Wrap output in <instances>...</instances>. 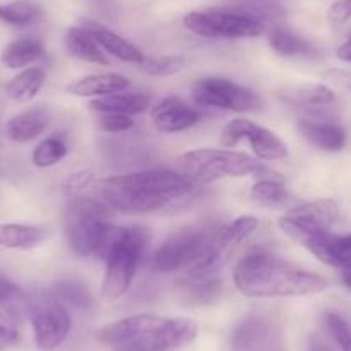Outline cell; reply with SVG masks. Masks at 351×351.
<instances>
[{
	"mask_svg": "<svg viewBox=\"0 0 351 351\" xmlns=\"http://www.w3.org/2000/svg\"><path fill=\"white\" fill-rule=\"evenodd\" d=\"M217 229H181L171 234L155 252L154 267L164 274L197 267L214 253Z\"/></svg>",
	"mask_w": 351,
	"mask_h": 351,
	"instance_id": "277c9868",
	"label": "cell"
},
{
	"mask_svg": "<svg viewBox=\"0 0 351 351\" xmlns=\"http://www.w3.org/2000/svg\"><path fill=\"white\" fill-rule=\"evenodd\" d=\"M337 217H339V208L336 202L330 198H322L291 208L285 217L279 219V228L295 241L303 245L312 236L330 231Z\"/></svg>",
	"mask_w": 351,
	"mask_h": 351,
	"instance_id": "9c48e42d",
	"label": "cell"
},
{
	"mask_svg": "<svg viewBox=\"0 0 351 351\" xmlns=\"http://www.w3.org/2000/svg\"><path fill=\"white\" fill-rule=\"evenodd\" d=\"M100 197L107 207H112L114 210L124 212V214H148L164 208L171 204V200L160 197H152V195L140 193V191L128 190V188L117 186L112 181L106 180L99 186Z\"/></svg>",
	"mask_w": 351,
	"mask_h": 351,
	"instance_id": "5bb4252c",
	"label": "cell"
},
{
	"mask_svg": "<svg viewBox=\"0 0 351 351\" xmlns=\"http://www.w3.org/2000/svg\"><path fill=\"white\" fill-rule=\"evenodd\" d=\"M23 305H28V295L16 282L0 276V306L11 315H16Z\"/></svg>",
	"mask_w": 351,
	"mask_h": 351,
	"instance_id": "e575fe53",
	"label": "cell"
},
{
	"mask_svg": "<svg viewBox=\"0 0 351 351\" xmlns=\"http://www.w3.org/2000/svg\"><path fill=\"white\" fill-rule=\"evenodd\" d=\"M269 45L276 53L285 57L312 56L313 47L302 36L285 28H276L269 36Z\"/></svg>",
	"mask_w": 351,
	"mask_h": 351,
	"instance_id": "83f0119b",
	"label": "cell"
},
{
	"mask_svg": "<svg viewBox=\"0 0 351 351\" xmlns=\"http://www.w3.org/2000/svg\"><path fill=\"white\" fill-rule=\"evenodd\" d=\"M229 8L252 16L260 23L276 21L285 16V8L278 0H231Z\"/></svg>",
	"mask_w": 351,
	"mask_h": 351,
	"instance_id": "f546056e",
	"label": "cell"
},
{
	"mask_svg": "<svg viewBox=\"0 0 351 351\" xmlns=\"http://www.w3.org/2000/svg\"><path fill=\"white\" fill-rule=\"evenodd\" d=\"M300 133L312 147L324 152H339L346 145V133L332 121L302 119L298 123Z\"/></svg>",
	"mask_w": 351,
	"mask_h": 351,
	"instance_id": "d6986e66",
	"label": "cell"
},
{
	"mask_svg": "<svg viewBox=\"0 0 351 351\" xmlns=\"http://www.w3.org/2000/svg\"><path fill=\"white\" fill-rule=\"evenodd\" d=\"M336 56L337 59L344 60V62H351V38L346 40V42L336 50Z\"/></svg>",
	"mask_w": 351,
	"mask_h": 351,
	"instance_id": "ee69618b",
	"label": "cell"
},
{
	"mask_svg": "<svg viewBox=\"0 0 351 351\" xmlns=\"http://www.w3.org/2000/svg\"><path fill=\"white\" fill-rule=\"evenodd\" d=\"M327 19L332 26H343L351 19V0H337L330 5Z\"/></svg>",
	"mask_w": 351,
	"mask_h": 351,
	"instance_id": "f35d334b",
	"label": "cell"
},
{
	"mask_svg": "<svg viewBox=\"0 0 351 351\" xmlns=\"http://www.w3.org/2000/svg\"><path fill=\"white\" fill-rule=\"evenodd\" d=\"M341 279H343V285L346 286L348 289H351V267L350 269H343Z\"/></svg>",
	"mask_w": 351,
	"mask_h": 351,
	"instance_id": "f6af8a7d",
	"label": "cell"
},
{
	"mask_svg": "<svg viewBox=\"0 0 351 351\" xmlns=\"http://www.w3.org/2000/svg\"><path fill=\"white\" fill-rule=\"evenodd\" d=\"M148 243V232L145 228L133 226L128 228L126 236L114 255L107 260L106 278L102 282V296L109 302L123 298L131 288L138 265Z\"/></svg>",
	"mask_w": 351,
	"mask_h": 351,
	"instance_id": "5b68a950",
	"label": "cell"
},
{
	"mask_svg": "<svg viewBox=\"0 0 351 351\" xmlns=\"http://www.w3.org/2000/svg\"><path fill=\"white\" fill-rule=\"evenodd\" d=\"M45 80L47 76L43 69L26 67L5 84V93L9 99L16 100V102H29L38 95L45 84Z\"/></svg>",
	"mask_w": 351,
	"mask_h": 351,
	"instance_id": "d4e9b609",
	"label": "cell"
},
{
	"mask_svg": "<svg viewBox=\"0 0 351 351\" xmlns=\"http://www.w3.org/2000/svg\"><path fill=\"white\" fill-rule=\"evenodd\" d=\"M19 341V334L14 327L0 322V351L11 350Z\"/></svg>",
	"mask_w": 351,
	"mask_h": 351,
	"instance_id": "ab89813d",
	"label": "cell"
},
{
	"mask_svg": "<svg viewBox=\"0 0 351 351\" xmlns=\"http://www.w3.org/2000/svg\"><path fill=\"white\" fill-rule=\"evenodd\" d=\"M279 336L281 330L271 317L250 313L232 330L231 351H262Z\"/></svg>",
	"mask_w": 351,
	"mask_h": 351,
	"instance_id": "4fadbf2b",
	"label": "cell"
},
{
	"mask_svg": "<svg viewBox=\"0 0 351 351\" xmlns=\"http://www.w3.org/2000/svg\"><path fill=\"white\" fill-rule=\"evenodd\" d=\"M246 140L255 155L262 160H282L288 155V147L281 138L276 136L267 128L258 126L248 119H234L222 130V143L226 147H236Z\"/></svg>",
	"mask_w": 351,
	"mask_h": 351,
	"instance_id": "7c38bea8",
	"label": "cell"
},
{
	"mask_svg": "<svg viewBox=\"0 0 351 351\" xmlns=\"http://www.w3.org/2000/svg\"><path fill=\"white\" fill-rule=\"evenodd\" d=\"M184 26L202 38H255L263 33V23L232 8L208 9L184 16Z\"/></svg>",
	"mask_w": 351,
	"mask_h": 351,
	"instance_id": "52a82bcc",
	"label": "cell"
},
{
	"mask_svg": "<svg viewBox=\"0 0 351 351\" xmlns=\"http://www.w3.org/2000/svg\"><path fill=\"white\" fill-rule=\"evenodd\" d=\"M40 16L38 5L29 0H14L9 4H0V21L9 26H28Z\"/></svg>",
	"mask_w": 351,
	"mask_h": 351,
	"instance_id": "d6a6232c",
	"label": "cell"
},
{
	"mask_svg": "<svg viewBox=\"0 0 351 351\" xmlns=\"http://www.w3.org/2000/svg\"><path fill=\"white\" fill-rule=\"evenodd\" d=\"M256 226H258V221L253 215H241L234 219L231 224L221 226L215 234V250L228 258V253L239 243L245 241L255 231Z\"/></svg>",
	"mask_w": 351,
	"mask_h": 351,
	"instance_id": "484cf974",
	"label": "cell"
},
{
	"mask_svg": "<svg viewBox=\"0 0 351 351\" xmlns=\"http://www.w3.org/2000/svg\"><path fill=\"white\" fill-rule=\"evenodd\" d=\"M186 60L181 56H164L157 59H145L141 67L150 76H172V74L180 73L184 67Z\"/></svg>",
	"mask_w": 351,
	"mask_h": 351,
	"instance_id": "d590c367",
	"label": "cell"
},
{
	"mask_svg": "<svg viewBox=\"0 0 351 351\" xmlns=\"http://www.w3.org/2000/svg\"><path fill=\"white\" fill-rule=\"evenodd\" d=\"M97 126L104 133H124L134 126V121L124 114H100Z\"/></svg>",
	"mask_w": 351,
	"mask_h": 351,
	"instance_id": "74e56055",
	"label": "cell"
},
{
	"mask_svg": "<svg viewBox=\"0 0 351 351\" xmlns=\"http://www.w3.org/2000/svg\"><path fill=\"white\" fill-rule=\"evenodd\" d=\"M131 86L130 80L121 74L109 73V74H92V76H84L80 80L73 81L66 86L67 93L74 97H107L112 93L126 92Z\"/></svg>",
	"mask_w": 351,
	"mask_h": 351,
	"instance_id": "ac0fdd59",
	"label": "cell"
},
{
	"mask_svg": "<svg viewBox=\"0 0 351 351\" xmlns=\"http://www.w3.org/2000/svg\"><path fill=\"white\" fill-rule=\"evenodd\" d=\"M83 28L93 36V40L102 47V50L109 52L110 56L117 57V59L124 60V62L143 64V52L138 47H134L133 43L124 40L123 36L114 33L112 29L107 28V26L100 25V23L93 21V19H86V21H83Z\"/></svg>",
	"mask_w": 351,
	"mask_h": 351,
	"instance_id": "e0dca14e",
	"label": "cell"
},
{
	"mask_svg": "<svg viewBox=\"0 0 351 351\" xmlns=\"http://www.w3.org/2000/svg\"><path fill=\"white\" fill-rule=\"evenodd\" d=\"M152 121L162 133H180L200 123L202 112L178 97H167L157 107H154Z\"/></svg>",
	"mask_w": 351,
	"mask_h": 351,
	"instance_id": "9a60e30c",
	"label": "cell"
},
{
	"mask_svg": "<svg viewBox=\"0 0 351 351\" xmlns=\"http://www.w3.org/2000/svg\"><path fill=\"white\" fill-rule=\"evenodd\" d=\"M47 231L32 224H0V248L32 250L45 241Z\"/></svg>",
	"mask_w": 351,
	"mask_h": 351,
	"instance_id": "7402d4cb",
	"label": "cell"
},
{
	"mask_svg": "<svg viewBox=\"0 0 351 351\" xmlns=\"http://www.w3.org/2000/svg\"><path fill=\"white\" fill-rule=\"evenodd\" d=\"M117 186L128 190L140 191V193L152 195V197L167 198L174 200L183 195H188L193 188V181L186 174H178L172 171H140L124 176L109 178Z\"/></svg>",
	"mask_w": 351,
	"mask_h": 351,
	"instance_id": "8fae6325",
	"label": "cell"
},
{
	"mask_svg": "<svg viewBox=\"0 0 351 351\" xmlns=\"http://www.w3.org/2000/svg\"><path fill=\"white\" fill-rule=\"evenodd\" d=\"M26 308L32 319L35 343L40 350L52 351L66 341L73 320L67 306L59 302L50 289H40L28 296Z\"/></svg>",
	"mask_w": 351,
	"mask_h": 351,
	"instance_id": "8992f818",
	"label": "cell"
},
{
	"mask_svg": "<svg viewBox=\"0 0 351 351\" xmlns=\"http://www.w3.org/2000/svg\"><path fill=\"white\" fill-rule=\"evenodd\" d=\"M324 322L337 348L341 351H351V327L348 326L346 320L337 313H327L324 317Z\"/></svg>",
	"mask_w": 351,
	"mask_h": 351,
	"instance_id": "8d00e7d4",
	"label": "cell"
},
{
	"mask_svg": "<svg viewBox=\"0 0 351 351\" xmlns=\"http://www.w3.org/2000/svg\"><path fill=\"white\" fill-rule=\"evenodd\" d=\"M109 207L104 202L80 197L71 202L64 214V232L69 248L80 256L92 255L93 238L104 222H109Z\"/></svg>",
	"mask_w": 351,
	"mask_h": 351,
	"instance_id": "ba28073f",
	"label": "cell"
},
{
	"mask_svg": "<svg viewBox=\"0 0 351 351\" xmlns=\"http://www.w3.org/2000/svg\"><path fill=\"white\" fill-rule=\"evenodd\" d=\"M193 100L200 107H214L222 110L246 112L256 106L252 90L232 83L226 77L208 76L193 86Z\"/></svg>",
	"mask_w": 351,
	"mask_h": 351,
	"instance_id": "30bf717a",
	"label": "cell"
},
{
	"mask_svg": "<svg viewBox=\"0 0 351 351\" xmlns=\"http://www.w3.org/2000/svg\"><path fill=\"white\" fill-rule=\"evenodd\" d=\"M308 351H336L332 344L326 339V337L319 336V334H312L308 339Z\"/></svg>",
	"mask_w": 351,
	"mask_h": 351,
	"instance_id": "7bdbcfd3",
	"label": "cell"
},
{
	"mask_svg": "<svg viewBox=\"0 0 351 351\" xmlns=\"http://www.w3.org/2000/svg\"><path fill=\"white\" fill-rule=\"evenodd\" d=\"M126 231L128 228H119V226L110 224V222H104L97 231L95 238H93L92 255L102 262H107L123 243Z\"/></svg>",
	"mask_w": 351,
	"mask_h": 351,
	"instance_id": "f1b7e54d",
	"label": "cell"
},
{
	"mask_svg": "<svg viewBox=\"0 0 351 351\" xmlns=\"http://www.w3.org/2000/svg\"><path fill=\"white\" fill-rule=\"evenodd\" d=\"M49 126V114L43 109H29L12 116L5 124V134L16 143H28Z\"/></svg>",
	"mask_w": 351,
	"mask_h": 351,
	"instance_id": "ffe728a7",
	"label": "cell"
},
{
	"mask_svg": "<svg viewBox=\"0 0 351 351\" xmlns=\"http://www.w3.org/2000/svg\"><path fill=\"white\" fill-rule=\"evenodd\" d=\"M250 197L253 202L263 205V207H276V205L285 204L286 198H288V191H286L282 180L263 178L253 184Z\"/></svg>",
	"mask_w": 351,
	"mask_h": 351,
	"instance_id": "1f68e13d",
	"label": "cell"
},
{
	"mask_svg": "<svg viewBox=\"0 0 351 351\" xmlns=\"http://www.w3.org/2000/svg\"><path fill=\"white\" fill-rule=\"evenodd\" d=\"M222 293V282L217 279H212L210 276L205 278H191L188 285L184 286V296L193 305H207L215 302Z\"/></svg>",
	"mask_w": 351,
	"mask_h": 351,
	"instance_id": "4dcf8cb0",
	"label": "cell"
},
{
	"mask_svg": "<svg viewBox=\"0 0 351 351\" xmlns=\"http://www.w3.org/2000/svg\"><path fill=\"white\" fill-rule=\"evenodd\" d=\"M184 174L191 181L214 183L222 178H248V176H267L281 180L279 174L245 154L219 148H198L181 155Z\"/></svg>",
	"mask_w": 351,
	"mask_h": 351,
	"instance_id": "3957f363",
	"label": "cell"
},
{
	"mask_svg": "<svg viewBox=\"0 0 351 351\" xmlns=\"http://www.w3.org/2000/svg\"><path fill=\"white\" fill-rule=\"evenodd\" d=\"M93 181V174L92 172H86V171H81L77 174H73L69 180L66 181V186L69 190L76 191V190H83V188H88L92 184Z\"/></svg>",
	"mask_w": 351,
	"mask_h": 351,
	"instance_id": "60d3db41",
	"label": "cell"
},
{
	"mask_svg": "<svg viewBox=\"0 0 351 351\" xmlns=\"http://www.w3.org/2000/svg\"><path fill=\"white\" fill-rule=\"evenodd\" d=\"M67 155V143L64 141L62 136L56 134V136H50L47 140H43L42 143H38V147L33 150L32 160L36 167H52V165L59 164L64 157Z\"/></svg>",
	"mask_w": 351,
	"mask_h": 351,
	"instance_id": "836d02e7",
	"label": "cell"
},
{
	"mask_svg": "<svg viewBox=\"0 0 351 351\" xmlns=\"http://www.w3.org/2000/svg\"><path fill=\"white\" fill-rule=\"evenodd\" d=\"M66 49L76 59L84 62L100 64V66H109V59L104 53L102 47L93 40V36L83 28V26H74L66 33Z\"/></svg>",
	"mask_w": 351,
	"mask_h": 351,
	"instance_id": "603a6c76",
	"label": "cell"
},
{
	"mask_svg": "<svg viewBox=\"0 0 351 351\" xmlns=\"http://www.w3.org/2000/svg\"><path fill=\"white\" fill-rule=\"evenodd\" d=\"M150 107V97L145 93H128L119 92L112 95L100 97L90 102V109L99 114H124L133 116L141 114Z\"/></svg>",
	"mask_w": 351,
	"mask_h": 351,
	"instance_id": "44dd1931",
	"label": "cell"
},
{
	"mask_svg": "<svg viewBox=\"0 0 351 351\" xmlns=\"http://www.w3.org/2000/svg\"><path fill=\"white\" fill-rule=\"evenodd\" d=\"M198 336L197 322L190 319L140 313L104 326L97 337L114 351H172L188 346Z\"/></svg>",
	"mask_w": 351,
	"mask_h": 351,
	"instance_id": "7a4b0ae2",
	"label": "cell"
},
{
	"mask_svg": "<svg viewBox=\"0 0 351 351\" xmlns=\"http://www.w3.org/2000/svg\"><path fill=\"white\" fill-rule=\"evenodd\" d=\"M239 293L250 298H286L317 295L327 289L319 274L300 269L267 252H255L239 260L232 272Z\"/></svg>",
	"mask_w": 351,
	"mask_h": 351,
	"instance_id": "6da1fadb",
	"label": "cell"
},
{
	"mask_svg": "<svg viewBox=\"0 0 351 351\" xmlns=\"http://www.w3.org/2000/svg\"><path fill=\"white\" fill-rule=\"evenodd\" d=\"M52 295L66 306L74 310L88 312L93 306V296L84 282L76 281V279H64V281L56 282L50 288Z\"/></svg>",
	"mask_w": 351,
	"mask_h": 351,
	"instance_id": "4316f807",
	"label": "cell"
},
{
	"mask_svg": "<svg viewBox=\"0 0 351 351\" xmlns=\"http://www.w3.org/2000/svg\"><path fill=\"white\" fill-rule=\"evenodd\" d=\"M45 56L43 45L35 38H18L8 43L0 53V62L9 69H26V66L36 62Z\"/></svg>",
	"mask_w": 351,
	"mask_h": 351,
	"instance_id": "cb8c5ba5",
	"label": "cell"
},
{
	"mask_svg": "<svg viewBox=\"0 0 351 351\" xmlns=\"http://www.w3.org/2000/svg\"><path fill=\"white\" fill-rule=\"evenodd\" d=\"M324 76H326L327 80L334 81L336 84H339L341 88H344V90H348V92H351V71L330 69V71H326Z\"/></svg>",
	"mask_w": 351,
	"mask_h": 351,
	"instance_id": "b9f144b4",
	"label": "cell"
},
{
	"mask_svg": "<svg viewBox=\"0 0 351 351\" xmlns=\"http://www.w3.org/2000/svg\"><path fill=\"white\" fill-rule=\"evenodd\" d=\"M303 246L327 265L339 269L351 267V234H332L327 231L308 238Z\"/></svg>",
	"mask_w": 351,
	"mask_h": 351,
	"instance_id": "2e32d148",
	"label": "cell"
}]
</instances>
